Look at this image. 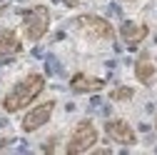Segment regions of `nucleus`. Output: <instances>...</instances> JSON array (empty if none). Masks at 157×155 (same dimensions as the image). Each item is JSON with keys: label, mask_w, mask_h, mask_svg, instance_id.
Masks as SVG:
<instances>
[{"label": "nucleus", "mask_w": 157, "mask_h": 155, "mask_svg": "<svg viewBox=\"0 0 157 155\" xmlns=\"http://www.w3.org/2000/svg\"><path fill=\"white\" fill-rule=\"evenodd\" d=\"M105 135L117 143V145H135L137 143V133L132 130V125L122 118H115V120H107L105 123Z\"/></svg>", "instance_id": "obj_6"}, {"label": "nucleus", "mask_w": 157, "mask_h": 155, "mask_svg": "<svg viewBox=\"0 0 157 155\" xmlns=\"http://www.w3.org/2000/svg\"><path fill=\"white\" fill-rule=\"evenodd\" d=\"M52 110H55V100H48V103H40V105L30 108L28 115L23 118V123H20V128H23L25 133H35V130H40L43 125L50 123Z\"/></svg>", "instance_id": "obj_5"}, {"label": "nucleus", "mask_w": 157, "mask_h": 155, "mask_svg": "<svg viewBox=\"0 0 157 155\" xmlns=\"http://www.w3.org/2000/svg\"><path fill=\"white\" fill-rule=\"evenodd\" d=\"M45 90V78L40 73H30L25 75L23 80H17L8 95L3 98V110L5 113H17V110H25L28 105H33V100L37 98Z\"/></svg>", "instance_id": "obj_1"}, {"label": "nucleus", "mask_w": 157, "mask_h": 155, "mask_svg": "<svg viewBox=\"0 0 157 155\" xmlns=\"http://www.w3.org/2000/svg\"><path fill=\"white\" fill-rule=\"evenodd\" d=\"M155 73L157 70H155V63L150 60V55H140V58H137V63H135V78L142 85H152Z\"/></svg>", "instance_id": "obj_10"}, {"label": "nucleus", "mask_w": 157, "mask_h": 155, "mask_svg": "<svg viewBox=\"0 0 157 155\" xmlns=\"http://www.w3.org/2000/svg\"><path fill=\"white\" fill-rule=\"evenodd\" d=\"M150 35V28L145 25V23H135V20H125L122 25H120V38L125 40V45L127 48H137L145 38Z\"/></svg>", "instance_id": "obj_7"}, {"label": "nucleus", "mask_w": 157, "mask_h": 155, "mask_svg": "<svg viewBox=\"0 0 157 155\" xmlns=\"http://www.w3.org/2000/svg\"><path fill=\"white\" fill-rule=\"evenodd\" d=\"M75 28L82 30L90 38H95V40H112L115 38V28L100 15H77L75 18Z\"/></svg>", "instance_id": "obj_4"}, {"label": "nucleus", "mask_w": 157, "mask_h": 155, "mask_svg": "<svg viewBox=\"0 0 157 155\" xmlns=\"http://www.w3.org/2000/svg\"><path fill=\"white\" fill-rule=\"evenodd\" d=\"M20 50H23L20 35H17L15 30H0V58L17 55Z\"/></svg>", "instance_id": "obj_9"}, {"label": "nucleus", "mask_w": 157, "mask_h": 155, "mask_svg": "<svg viewBox=\"0 0 157 155\" xmlns=\"http://www.w3.org/2000/svg\"><path fill=\"white\" fill-rule=\"evenodd\" d=\"M105 88V80L102 78H95V75H87V73H75L70 78V90L77 93V95H85V93H97Z\"/></svg>", "instance_id": "obj_8"}, {"label": "nucleus", "mask_w": 157, "mask_h": 155, "mask_svg": "<svg viewBox=\"0 0 157 155\" xmlns=\"http://www.w3.org/2000/svg\"><path fill=\"white\" fill-rule=\"evenodd\" d=\"M132 95H135V90H132V88L120 85V88H115V90L110 93V98H112L115 103H122V100H132Z\"/></svg>", "instance_id": "obj_11"}, {"label": "nucleus", "mask_w": 157, "mask_h": 155, "mask_svg": "<svg viewBox=\"0 0 157 155\" xmlns=\"http://www.w3.org/2000/svg\"><path fill=\"white\" fill-rule=\"evenodd\" d=\"M97 128L92 120H80L75 128H72V135H70V140L65 145V150L70 155H77V153H87L97 145Z\"/></svg>", "instance_id": "obj_3"}, {"label": "nucleus", "mask_w": 157, "mask_h": 155, "mask_svg": "<svg viewBox=\"0 0 157 155\" xmlns=\"http://www.w3.org/2000/svg\"><path fill=\"white\" fill-rule=\"evenodd\" d=\"M50 20H52V15H50L48 5L28 8L23 13V35H25V40H30V43L43 40L48 35V30H50Z\"/></svg>", "instance_id": "obj_2"}, {"label": "nucleus", "mask_w": 157, "mask_h": 155, "mask_svg": "<svg viewBox=\"0 0 157 155\" xmlns=\"http://www.w3.org/2000/svg\"><path fill=\"white\" fill-rule=\"evenodd\" d=\"M63 3H65L67 8H77V5H80V3H82V0H63Z\"/></svg>", "instance_id": "obj_12"}, {"label": "nucleus", "mask_w": 157, "mask_h": 155, "mask_svg": "<svg viewBox=\"0 0 157 155\" xmlns=\"http://www.w3.org/2000/svg\"><path fill=\"white\" fill-rule=\"evenodd\" d=\"M155 130H157V120H155Z\"/></svg>", "instance_id": "obj_13"}]
</instances>
